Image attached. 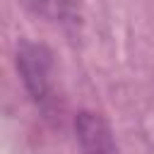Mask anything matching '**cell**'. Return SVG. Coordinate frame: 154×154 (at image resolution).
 Returning a JSON list of instances; mask_svg holds the SVG:
<instances>
[{
	"label": "cell",
	"instance_id": "7a4b0ae2",
	"mask_svg": "<svg viewBox=\"0 0 154 154\" xmlns=\"http://www.w3.org/2000/svg\"><path fill=\"white\" fill-rule=\"evenodd\" d=\"M75 132L82 154H120L108 123L91 111H79L75 118Z\"/></svg>",
	"mask_w": 154,
	"mask_h": 154
},
{
	"label": "cell",
	"instance_id": "6da1fadb",
	"mask_svg": "<svg viewBox=\"0 0 154 154\" xmlns=\"http://www.w3.org/2000/svg\"><path fill=\"white\" fill-rule=\"evenodd\" d=\"M17 67L24 77L29 94L41 101L48 94V70H51V53L36 43H22L17 51Z\"/></svg>",
	"mask_w": 154,
	"mask_h": 154
}]
</instances>
